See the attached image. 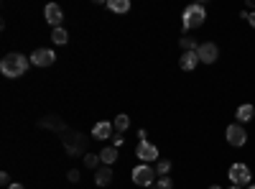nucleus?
Returning a JSON list of instances; mask_svg holds the SVG:
<instances>
[{
	"instance_id": "obj_1",
	"label": "nucleus",
	"mask_w": 255,
	"mask_h": 189,
	"mask_svg": "<svg viewBox=\"0 0 255 189\" xmlns=\"http://www.w3.org/2000/svg\"><path fill=\"white\" fill-rule=\"evenodd\" d=\"M28 64H31V56H23V54L13 51V54H5L3 56V61H0V72H3L5 77H13L15 79L20 74H26Z\"/></svg>"
},
{
	"instance_id": "obj_2",
	"label": "nucleus",
	"mask_w": 255,
	"mask_h": 189,
	"mask_svg": "<svg viewBox=\"0 0 255 189\" xmlns=\"http://www.w3.org/2000/svg\"><path fill=\"white\" fill-rule=\"evenodd\" d=\"M181 20H184V28H186V31H194V28H199V26L204 23V20H207V10H204V5H199V3H191V5H186V8H184Z\"/></svg>"
},
{
	"instance_id": "obj_3",
	"label": "nucleus",
	"mask_w": 255,
	"mask_h": 189,
	"mask_svg": "<svg viewBox=\"0 0 255 189\" xmlns=\"http://www.w3.org/2000/svg\"><path fill=\"white\" fill-rule=\"evenodd\" d=\"M133 182L138 187H153L156 182V169L153 166H148V164H138L135 169H133Z\"/></svg>"
},
{
	"instance_id": "obj_4",
	"label": "nucleus",
	"mask_w": 255,
	"mask_h": 189,
	"mask_svg": "<svg viewBox=\"0 0 255 189\" xmlns=\"http://www.w3.org/2000/svg\"><path fill=\"white\" fill-rule=\"evenodd\" d=\"M61 141H64V146H67V154L69 156H74V154H82L84 151V136L82 133H74V131H64L61 133Z\"/></svg>"
},
{
	"instance_id": "obj_5",
	"label": "nucleus",
	"mask_w": 255,
	"mask_h": 189,
	"mask_svg": "<svg viewBox=\"0 0 255 189\" xmlns=\"http://www.w3.org/2000/svg\"><path fill=\"white\" fill-rule=\"evenodd\" d=\"M227 143L230 146H235V149H243V146L248 143V133H245V128L240 123H232V125H227Z\"/></svg>"
},
{
	"instance_id": "obj_6",
	"label": "nucleus",
	"mask_w": 255,
	"mask_h": 189,
	"mask_svg": "<svg viewBox=\"0 0 255 189\" xmlns=\"http://www.w3.org/2000/svg\"><path fill=\"white\" fill-rule=\"evenodd\" d=\"M227 177H230L232 184H238V187L250 184V179H253V174H250V169H248L245 164H232V166H230V172H227Z\"/></svg>"
},
{
	"instance_id": "obj_7",
	"label": "nucleus",
	"mask_w": 255,
	"mask_h": 189,
	"mask_svg": "<svg viewBox=\"0 0 255 189\" xmlns=\"http://www.w3.org/2000/svg\"><path fill=\"white\" fill-rule=\"evenodd\" d=\"M197 54H199L202 64H215V61L220 59V49H217V44H212V41H204V44H199Z\"/></svg>"
},
{
	"instance_id": "obj_8",
	"label": "nucleus",
	"mask_w": 255,
	"mask_h": 189,
	"mask_svg": "<svg viewBox=\"0 0 255 189\" xmlns=\"http://www.w3.org/2000/svg\"><path fill=\"white\" fill-rule=\"evenodd\" d=\"M135 156L145 164H151V161H158V149L151 143V141H140L138 143V149H135Z\"/></svg>"
},
{
	"instance_id": "obj_9",
	"label": "nucleus",
	"mask_w": 255,
	"mask_h": 189,
	"mask_svg": "<svg viewBox=\"0 0 255 189\" xmlns=\"http://www.w3.org/2000/svg\"><path fill=\"white\" fill-rule=\"evenodd\" d=\"M54 61H56V54L51 49H36L31 54V64H36V67H51Z\"/></svg>"
},
{
	"instance_id": "obj_10",
	"label": "nucleus",
	"mask_w": 255,
	"mask_h": 189,
	"mask_svg": "<svg viewBox=\"0 0 255 189\" xmlns=\"http://www.w3.org/2000/svg\"><path fill=\"white\" fill-rule=\"evenodd\" d=\"M44 15H46V20H49L54 28H59L61 20H64V13H61V8H59L56 3H49V5L44 8Z\"/></svg>"
},
{
	"instance_id": "obj_11",
	"label": "nucleus",
	"mask_w": 255,
	"mask_h": 189,
	"mask_svg": "<svg viewBox=\"0 0 255 189\" xmlns=\"http://www.w3.org/2000/svg\"><path fill=\"white\" fill-rule=\"evenodd\" d=\"M197 64H199V54H197V51H184L181 59H179V67H181L184 72L197 69Z\"/></svg>"
},
{
	"instance_id": "obj_12",
	"label": "nucleus",
	"mask_w": 255,
	"mask_h": 189,
	"mask_svg": "<svg viewBox=\"0 0 255 189\" xmlns=\"http://www.w3.org/2000/svg\"><path fill=\"white\" fill-rule=\"evenodd\" d=\"M92 136H95L97 141H108V138L113 136V123H108V120H100V123H95Z\"/></svg>"
},
{
	"instance_id": "obj_13",
	"label": "nucleus",
	"mask_w": 255,
	"mask_h": 189,
	"mask_svg": "<svg viewBox=\"0 0 255 189\" xmlns=\"http://www.w3.org/2000/svg\"><path fill=\"white\" fill-rule=\"evenodd\" d=\"M41 128H49V131H67V128H64V123H61V118L59 115H46V118H41Z\"/></svg>"
},
{
	"instance_id": "obj_14",
	"label": "nucleus",
	"mask_w": 255,
	"mask_h": 189,
	"mask_svg": "<svg viewBox=\"0 0 255 189\" xmlns=\"http://www.w3.org/2000/svg\"><path fill=\"white\" fill-rule=\"evenodd\" d=\"M113 182V169L110 166H100V169L95 172V184L97 187H108Z\"/></svg>"
},
{
	"instance_id": "obj_15",
	"label": "nucleus",
	"mask_w": 255,
	"mask_h": 189,
	"mask_svg": "<svg viewBox=\"0 0 255 189\" xmlns=\"http://www.w3.org/2000/svg\"><path fill=\"white\" fill-rule=\"evenodd\" d=\"M115 161H118V149H115V146H108V149L100 151V164L110 166V164H115Z\"/></svg>"
},
{
	"instance_id": "obj_16",
	"label": "nucleus",
	"mask_w": 255,
	"mask_h": 189,
	"mask_svg": "<svg viewBox=\"0 0 255 189\" xmlns=\"http://www.w3.org/2000/svg\"><path fill=\"white\" fill-rule=\"evenodd\" d=\"M238 123L243 125V123H248V120H253V115H255V108H253V105L250 102H245V105H240V108H238Z\"/></svg>"
},
{
	"instance_id": "obj_17",
	"label": "nucleus",
	"mask_w": 255,
	"mask_h": 189,
	"mask_svg": "<svg viewBox=\"0 0 255 189\" xmlns=\"http://www.w3.org/2000/svg\"><path fill=\"white\" fill-rule=\"evenodd\" d=\"M51 41H54L56 46H64V44L69 41V33H67V28H64V26L54 28V31H51Z\"/></svg>"
},
{
	"instance_id": "obj_18",
	"label": "nucleus",
	"mask_w": 255,
	"mask_h": 189,
	"mask_svg": "<svg viewBox=\"0 0 255 189\" xmlns=\"http://www.w3.org/2000/svg\"><path fill=\"white\" fill-rule=\"evenodd\" d=\"M108 8L113 13H128L130 10V0H108Z\"/></svg>"
},
{
	"instance_id": "obj_19",
	"label": "nucleus",
	"mask_w": 255,
	"mask_h": 189,
	"mask_svg": "<svg viewBox=\"0 0 255 189\" xmlns=\"http://www.w3.org/2000/svg\"><path fill=\"white\" fill-rule=\"evenodd\" d=\"M113 128H115L118 133H125L128 128H130V118H128L125 113H120V115H118V118L113 120Z\"/></svg>"
},
{
	"instance_id": "obj_20",
	"label": "nucleus",
	"mask_w": 255,
	"mask_h": 189,
	"mask_svg": "<svg viewBox=\"0 0 255 189\" xmlns=\"http://www.w3.org/2000/svg\"><path fill=\"white\" fill-rule=\"evenodd\" d=\"M179 46H181V51H197L199 49V44L191 36H184L181 41H179Z\"/></svg>"
},
{
	"instance_id": "obj_21",
	"label": "nucleus",
	"mask_w": 255,
	"mask_h": 189,
	"mask_svg": "<svg viewBox=\"0 0 255 189\" xmlns=\"http://www.w3.org/2000/svg\"><path fill=\"white\" fill-rule=\"evenodd\" d=\"M97 161H100V156H95V154H84V166H87V169H100L97 166Z\"/></svg>"
},
{
	"instance_id": "obj_22",
	"label": "nucleus",
	"mask_w": 255,
	"mask_h": 189,
	"mask_svg": "<svg viewBox=\"0 0 255 189\" xmlns=\"http://www.w3.org/2000/svg\"><path fill=\"white\" fill-rule=\"evenodd\" d=\"M151 189H174V182L168 179V177H161V179H158V184H153Z\"/></svg>"
},
{
	"instance_id": "obj_23",
	"label": "nucleus",
	"mask_w": 255,
	"mask_h": 189,
	"mask_svg": "<svg viewBox=\"0 0 255 189\" xmlns=\"http://www.w3.org/2000/svg\"><path fill=\"white\" fill-rule=\"evenodd\" d=\"M156 172H158V174H168V172H171V161H168V159H161L158 166H156Z\"/></svg>"
},
{
	"instance_id": "obj_24",
	"label": "nucleus",
	"mask_w": 255,
	"mask_h": 189,
	"mask_svg": "<svg viewBox=\"0 0 255 189\" xmlns=\"http://www.w3.org/2000/svg\"><path fill=\"white\" fill-rule=\"evenodd\" d=\"M123 143H125V141H123V136H120V133H115V136H113V146H115V149H120Z\"/></svg>"
},
{
	"instance_id": "obj_25",
	"label": "nucleus",
	"mask_w": 255,
	"mask_h": 189,
	"mask_svg": "<svg viewBox=\"0 0 255 189\" xmlns=\"http://www.w3.org/2000/svg\"><path fill=\"white\" fill-rule=\"evenodd\" d=\"M0 182H3L5 187H10V184H13V182H10V174H8V172H3V174H0Z\"/></svg>"
},
{
	"instance_id": "obj_26",
	"label": "nucleus",
	"mask_w": 255,
	"mask_h": 189,
	"mask_svg": "<svg viewBox=\"0 0 255 189\" xmlns=\"http://www.w3.org/2000/svg\"><path fill=\"white\" fill-rule=\"evenodd\" d=\"M69 182H79V172H77V169L69 172Z\"/></svg>"
},
{
	"instance_id": "obj_27",
	"label": "nucleus",
	"mask_w": 255,
	"mask_h": 189,
	"mask_svg": "<svg viewBox=\"0 0 255 189\" xmlns=\"http://www.w3.org/2000/svg\"><path fill=\"white\" fill-rule=\"evenodd\" d=\"M8 189H26V187H23V184H18V182H13V184H10Z\"/></svg>"
},
{
	"instance_id": "obj_28",
	"label": "nucleus",
	"mask_w": 255,
	"mask_h": 189,
	"mask_svg": "<svg viewBox=\"0 0 255 189\" xmlns=\"http://www.w3.org/2000/svg\"><path fill=\"white\" fill-rule=\"evenodd\" d=\"M248 23H250V26L255 28V13H250V18H248Z\"/></svg>"
},
{
	"instance_id": "obj_29",
	"label": "nucleus",
	"mask_w": 255,
	"mask_h": 189,
	"mask_svg": "<svg viewBox=\"0 0 255 189\" xmlns=\"http://www.w3.org/2000/svg\"><path fill=\"white\" fill-rule=\"evenodd\" d=\"M248 8H250V10L255 13V0H248Z\"/></svg>"
},
{
	"instance_id": "obj_30",
	"label": "nucleus",
	"mask_w": 255,
	"mask_h": 189,
	"mask_svg": "<svg viewBox=\"0 0 255 189\" xmlns=\"http://www.w3.org/2000/svg\"><path fill=\"white\" fill-rule=\"evenodd\" d=\"M227 189H243V187H238V184H232V187H227Z\"/></svg>"
},
{
	"instance_id": "obj_31",
	"label": "nucleus",
	"mask_w": 255,
	"mask_h": 189,
	"mask_svg": "<svg viewBox=\"0 0 255 189\" xmlns=\"http://www.w3.org/2000/svg\"><path fill=\"white\" fill-rule=\"evenodd\" d=\"M248 189H255V184H250V187H248Z\"/></svg>"
},
{
	"instance_id": "obj_32",
	"label": "nucleus",
	"mask_w": 255,
	"mask_h": 189,
	"mask_svg": "<svg viewBox=\"0 0 255 189\" xmlns=\"http://www.w3.org/2000/svg\"><path fill=\"white\" fill-rule=\"evenodd\" d=\"M209 189H220V187H209Z\"/></svg>"
}]
</instances>
